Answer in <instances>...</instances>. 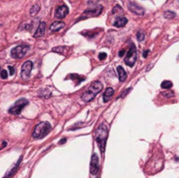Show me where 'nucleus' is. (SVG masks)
Instances as JSON below:
<instances>
[{
    "instance_id": "17",
    "label": "nucleus",
    "mask_w": 179,
    "mask_h": 178,
    "mask_svg": "<svg viewBox=\"0 0 179 178\" xmlns=\"http://www.w3.org/2000/svg\"><path fill=\"white\" fill-rule=\"evenodd\" d=\"M127 23H128V19H126V18H124V17H121V18H119V19H117L115 21L114 25L115 27L121 28V27H123L124 25H126Z\"/></svg>"
},
{
    "instance_id": "31",
    "label": "nucleus",
    "mask_w": 179,
    "mask_h": 178,
    "mask_svg": "<svg viewBox=\"0 0 179 178\" xmlns=\"http://www.w3.org/2000/svg\"><path fill=\"white\" fill-rule=\"evenodd\" d=\"M148 53H149V50H146V51H144V52H143V57H144V58H147V57H148Z\"/></svg>"
},
{
    "instance_id": "16",
    "label": "nucleus",
    "mask_w": 179,
    "mask_h": 178,
    "mask_svg": "<svg viewBox=\"0 0 179 178\" xmlns=\"http://www.w3.org/2000/svg\"><path fill=\"white\" fill-rule=\"evenodd\" d=\"M117 72H118V76H119V80L121 82H123L124 80L127 79V73L126 71L124 70V68L122 67H117Z\"/></svg>"
},
{
    "instance_id": "14",
    "label": "nucleus",
    "mask_w": 179,
    "mask_h": 178,
    "mask_svg": "<svg viewBox=\"0 0 179 178\" xmlns=\"http://www.w3.org/2000/svg\"><path fill=\"white\" fill-rule=\"evenodd\" d=\"M114 93H115V90L112 87H108L105 90L104 93H103V101L105 103L109 101L110 99L112 98V96L114 95Z\"/></svg>"
},
{
    "instance_id": "24",
    "label": "nucleus",
    "mask_w": 179,
    "mask_h": 178,
    "mask_svg": "<svg viewBox=\"0 0 179 178\" xmlns=\"http://www.w3.org/2000/svg\"><path fill=\"white\" fill-rule=\"evenodd\" d=\"M162 95H163L165 97H168V98H170V97L174 96V92H172V91H170V92H163L162 93Z\"/></svg>"
},
{
    "instance_id": "13",
    "label": "nucleus",
    "mask_w": 179,
    "mask_h": 178,
    "mask_svg": "<svg viewBox=\"0 0 179 178\" xmlns=\"http://www.w3.org/2000/svg\"><path fill=\"white\" fill-rule=\"evenodd\" d=\"M46 23H45V22H41V23L39 24V25H38L36 32L34 33L33 37L36 38L43 37L44 34H45V31H46Z\"/></svg>"
},
{
    "instance_id": "27",
    "label": "nucleus",
    "mask_w": 179,
    "mask_h": 178,
    "mask_svg": "<svg viewBox=\"0 0 179 178\" xmlns=\"http://www.w3.org/2000/svg\"><path fill=\"white\" fill-rule=\"evenodd\" d=\"M107 58V53H100L99 54V60H104Z\"/></svg>"
},
{
    "instance_id": "20",
    "label": "nucleus",
    "mask_w": 179,
    "mask_h": 178,
    "mask_svg": "<svg viewBox=\"0 0 179 178\" xmlns=\"http://www.w3.org/2000/svg\"><path fill=\"white\" fill-rule=\"evenodd\" d=\"M39 10H40L39 5H34L31 8V10H30V14H31V16H35V15H37L38 13L39 12Z\"/></svg>"
},
{
    "instance_id": "30",
    "label": "nucleus",
    "mask_w": 179,
    "mask_h": 178,
    "mask_svg": "<svg viewBox=\"0 0 179 178\" xmlns=\"http://www.w3.org/2000/svg\"><path fill=\"white\" fill-rule=\"evenodd\" d=\"M125 53H126L125 49H122L119 52V56H120V57H123V55L125 54Z\"/></svg>"
},
{
    "instance_id": "10",
    "label": "nucleus",
    "mask_w": 179,
    "mask_h": 178,
    "mask_svg": "<svg viewBox=\"0 0 179 178\" xmlns=\"http://www.w3.org/2000/svg\"><path fill=\"white\" fill-rule=\"evenodd\" d=\"M68 12H69V10H68V7L67 5H60L56 10L55 17L57 19H64L68 14Z\"/></svg>"
},
{
    "instance_id": "28",
    "label": "nucleus",
    "mask_w": 179,
    "mask_h": 178,
    "mask_svg": "<svg viewBox=\"0 0 179 178\" xmlns=\"http://www.w3.org/2000/svg\"><path fill=\"white\" fill-rule=\"evenodd\" d=\"M8 68H9V71H10V75H13L15 74V68L13 67L10 66V67H8Z\"/></svg>"
},
{
    "instance_id": "19",
    "label": "nucleus",
    "mask_w": 179,
    "mask_h": 178,
    "mask_svg": "<svg viewBox=\"0 0 179 178\" xmlns=\"http://www.w3.org/2000/svg\"><path fill=\"white\" fill-rule=\"evenodd\" d=\"M172 86V82L170 81V80H163V81L162 82V84H161V87L163 88V89H167V90L170 89V88H171Z\"/></svg>"
},
{
    "instance_id": "34",
    "label": "nucleus",
    "mask_w": 179,
    "mask_h": 178,
    "mask_svg": "<svg viewBox=\"0 0 179 178\" xmlns=\"http://www.w3.org/2000/svg\"><path fill=\"white\" fill-rule=\"evenodd\" d=\"M99 0H89V4H96Z\"/></svg>"
},
{
    "instance_id": "21",
    "label": "nucleus",
    "mask_w": 179,
    "mask_h": 178,
    "mask_svg": "<svg viewBox=\"0 0 179 178\" xmlns=\"http://www.w3.org/2000/svg\"><path fill=\"white\" fill-rule=\"evenodd\" d=\"M163 16H164V18L165 19H173V18H175L176 17V14L174 13H172V12H165L164 13V14H163Z\"/></svg>"
},
{
    "instance_id": "8",
    "label": "nucleus",
    "mask_w": 179,
    "mask_h": 178,
    "mask_svg": "<svg viewBox=\"0 0 179 178\" xmlns=\"http://www.w3.org/2000/svg\"><path fill=\"white\" fill-rule=\"evenodd\" d=\"M99 171V159L96 154H93L91 162H90V173L92 175H96Z\"/></svg>"
},
{
    "instance_id": "11",
    "label": "nucleus",
    "mask_w": 179,
    "mask_h": 178,
    "mask_svg": "<svg viewBox=\"0 0 179 178\" xmlns=\"http://www.w3.org/2000/svg\"><path fill=\"white\" fill-rule=\"evenodd\" d=\"M102 12V6L101 5H98V6L92 8V9H87L84 12V15H86V18L88 16H97L100 15Z\"/></svg>"
},
{
    "instance_id": "15",
    "label": "nucleus",
    "mask_w": 179,
    "mask_h": 178,
    "mask_svg": "<svg viewBox=\"0 0 179 178\" xmlns=\"http://www.w3.org/2000/svg\"><path fill=\"white\" fill-rule=\"evenodd\" d=\"M64 27H65V23H63L61 21H55L50 25V30L52 31H58Z\"/></svg>"
},
{
    "instance_id": "4",
    "label": "nucleus",
    "mask_w": 179,
    "mask_h": 178,
    "mask_svg": "<svg viewBox=\"0 0 179 178\" xmlns=\"http://www.w3.org/2000/svg\"><path fill=\"white\" fill-rule=\"evenodd\" d=\"M136 58H137V54H136V48L135 46V45L133 44L132 46L130 47V49L129 50V52L127 53L126 57L124 59V61L125 64L127 66H129L130 67H134L135 63L136 61Z\"/></svg>"
},
{
    "instance_id": "23",
    "label": "nucleus",
    "mask_w": 179,
    "mask_h": 178,
    "mask_svg": "<svg viewBox=\"0 0 179 178\" xmlns=\"http://www.w3.org/2000/svg\"><path fill=\"white\" fill-rule=\"evenodd\" d=\"M0 77L3 80H6L8 78V73H7L6 70H1L0 71Z\"/></svg>"
},
{
    "instance_id": "2",
    "label": "nucleus",
    "mask_w": 179,
    "mask_h": 178,
    "mask_svg": "<svg viewBox=\"0 0 179 178\" xmlns=\"http://www.w3.org/2000/svg\"><path fill=\"white\" fill-rule=\"evenodd\" d=\"M108 135V130L107 126L105 124H100V126L95 131V140L98 143V146H99L101 154H103L105 151Z\"/></svg>"
},
{
    "instance_id": "32",
    "label": "nucleus",
    "mask_w": 179,
    "mask_h": 178,
    "mask_svg": "<svg viewBox=\"0 0 179 178\" xmlns=\"http://www.w3.org/2000/svg\"><path fill=\"white\" fill-rule=\"evenodd\" d=\"M6 145H7L6 141H3V143H2V146L0 147V149H2V148H4L5 147H6Z\"/></svg>"
},
{
    "instance_id": "18",
    "label": "nucleus",
    "mask_w": 179,
    "mask_h": 178,
    "mask_svg": "<svg viewBox=\"0 0 179 178\" xmlns=\"http://www.w3.org/2000/svg\"><path fill=\"white\" fill-rule=\"evenodd\" d=\"M72 79L73 80H76V82H77V85L78 84H80V82H82V80H85V77H82V76H80V75H78V74H70L69 75V77H68L67 79Z\"/></svg>"
},
{
    "instance_id": "9",
    "label": "nucleus",
    "mask_w": 179,
    "mask_h": 178,
    "mask_svg": "<svg viewBox=\"0 0 179 178\" xmlns=\"http://www.w3.org/2000/svg\"><path fill=\"white\" fill-rule=\"evenodd\" d=\"M128 7H129V9H130V11L131 13H135L136 15L142 16L145 13L144 12V9L142 7L137 5L136 3H129L128 4Z\"/></svg>"
},
{
    "instance_id": "7",
    "label": "nucleus",
    "mask_w": 179,
    "mask_h": 178,
    "mask_svg": "<svg viewBox=\"0 0 179 178\" xmlns=\"http://www.w3.org/2000/svg\"><path fill=\"white\" fill-rule=\"evenodd\" d=\"M32 67H33V64L31 60H28L23 64L22 69H21V78L23 80H26L30 77Z\"/></svg>"
},
{
    "instance_id": "12",
    "label": "nucleus",
    "mask_w": 179,
    "mask_h": 178,
    "mask_svg": "<svg viewBox=\"0 0 179 178\" xmlns=\"http://www.w3.org/2000/svg\"><path fill=\"white\" fill-rule=\"evenodd\" d=\"M22 158H23V156H20V158L19 159V161L17 162V163L15 164V165L13 166V168L10 170V171L7 173L6 175L5 176V177L3 178H12L16 174V172L18 171V169H19V165H20V163H21V162H22Z\"/></svg>"
},
{
    "instance_id": "25",
    "label": "nucleus",
    "mask_w": 179,
    "mask_h": 178,
    "mask_svg": "<svg viewBox=\"0 0 179 178\" xmlns=\"http://www.w3.org/2000/svg\"><path fill=\"white\" fill-rule=\"evenodd\" d=\"M137 38L139 41H142L145 38V34L143 32H138L137 33Z\"/></svg>"
},
{
    "instance_id": "1",
    "label": "nucleus",
    "mask_w": 179,
    "mask_h": 178,
    "mask_svg": "<svg viewBox=\"0 0 179 178\" xmlns=\"http://www.w3.org/2000/svg\"><path fill=\"white\" fill-rule=\"evenodd\" d=\"M103 88V85L100 81H93L92 84L88 86L85 92L82 93L81 99L84 102H89L93 100L96 94H98L100 92H101Z\"/></svg>"
},
{
    "instance_id": "29",
    "label": "nucleus",
    "mask_w": 179,
    "mask_h": 178,
    "mask_svg": "<svg viewBox=\"0 0 179 178\" xmlns=\"http://www.w3.org/2000/svg\"><path fill=\"white\" fill-rule=\"evenodd\" d=\"M131 89H132V88H128V89H127V90H126L125 92H123L122 93L121 97H122V98H123V97H125V96H126V95H127V94L129 93V92H130Z\"/></svg>"
},
{
    "instance_id": "5",
    "label": "nucleus",
    "mask_w": 179,
    "mask_h": 178,
    "mask_svg": "<svg viewBox=\"0 0 179 178\" xmlns=\"http://www.w3.org/2000/svg\"><path fill=\"white\" fill-rule=\"evenodd\" d=\"M28 105V100L25 99H20L19 100H17L15 102V104L13 105V107L9 109V113L11 114H14V115H18L21 113V111L23 110V108L25 106Z\"/></svg>"
},
{
    "instance_id": "26",
    "label": "nucleus",
    "mask_w": 179,
    "mask_h": 178,
    "mask_svg": "<svg viewBox=\"0 0 179 178\" xmlns=\"http://www.w3.org/2000/svg\"><path fill=\"white\" fill-rule=\"evenodd\" d=\"M63 50H64V47L62 46H59V47H55V48H53V52H54V53H63Z\"/></svg>"
},
{
    "instance_id": "3",
    "label": "nucleus",
    "mask_w": 179,
    "mask_h": 178,
    "mask_svg": "<svg viewBox=\"0 0 179 178\" xmlns=\"http://www.w3.org/2000/svg\"><path fill=\"white\" fill-rule=\"evenodd\" d=\"M51 129H52V127H51L50 123L46 122H39L34 129L32 137L34 139H42L49 134Z\"/></svg>"
},
{
    "instance_id": "22",
    "label": "nucleus",
    "mask_w": 179,
    "mask_h": 178,
    "mask_svg": "<svg viewBox=\"0 0 179 178\" xmlns=\"http://www.w3.org/2000/svg\"><path fill=\"white\" fill-rule=\"evenodd\" d=\"M122 13V7L120 6V5H115V8L113 9V11H112V13H113V14H116V13Z\"/></svg>"
},
{
    "instance_id": "33",
    "label": "nucleus",
    "mask_w": 179,
    "mask_h": 178,
    "mask_svg": "<svg viewBox=\"0 0 179 178\" xmlns=\"http://www.w3.org/2000/svg\"><path fill=\"white\" fill-rule=\"evenodd\" d=\"M66 141H67V139H66V138H63V139H61V140H60V141H59V143H60V144H64V143H65V142H66Z\"/></svg>"
},
{
    "instance_id": "6",
    "label": "nucleus",
    "mask_w": 179,
    "mask_h": 178,
    "mask_svg": "<svg viewBox=\"0 0 179 178\" xmlns=\"http://www.w3.org/2000/svg\"><path fill=\"white\" fill-rule=\"evenodd\" d=\"M29 47L26 46V45H18L16 47H14L12 51H11V55L13 59H16V60H19V59H22L24 58L25 55L26 54V53L28 52Z\"/></svg>"
}]
</instances>
